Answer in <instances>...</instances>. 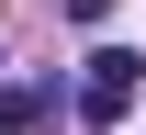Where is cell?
Listing matches in <instances>:
<instances>
[{"instance_id":"obj_3","label":"cell","mask_w":146,"mask_h":135,"mask_svg":"<svg viewBox=\"0 0 146 135\" xmlns=\"http://www.w3.org/2000/svg\"><path fill=\"white\" fill-rule=\"evenodd\" d=\"M68 23H79V34H101V23H112V0H68Z\"/></svg>"},{"instance_id":"obj_2","label":"cell","mask_w":146,"mask_h":135,"mask_svg":"<svg viewBox=\"0 0 146 135\" xmlns=\"http://www.w3.org/2000/svg\"><path fill=\"white\" fill-rule=\"evenodd\" d=\"M56 113V90H45V79H11V90H0V135H34Z\"/></svg>"},{"instance_id":"obj_1","label":"cell","mask_w":146,"mask_h":135,"mask_svg":"<svg viewBox=\"0 0 146 135\" xmlns=\"http://www.w3.org/2000/svg\"><path fill=\"white\" fill-rule=\"evenodd\" d=\"M146 90V57L135 45H90V68H79V124H124Z\"/></svg>"}]
</instances>
